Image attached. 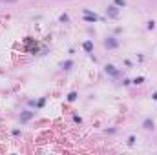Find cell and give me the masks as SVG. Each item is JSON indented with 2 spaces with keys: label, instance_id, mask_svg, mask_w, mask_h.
I'll use <instances>...</instances> for the list:
<instances>
[{
  "label": "cell",
  "instance_id": "cell-1",
  "mask_svg": "<svg viewBox=\"0 0 157 155\" xmlns=\"http://www.w3.org/2000/svg\"><path fill=\"white\" fill-rule=\"evenodd\" d=\"M84 20L86 22H97V20H99V17H97L95 13H91L90 9H84Z\"/></svg>",
  "mask_w": 157,
  "mask_h": 155
},
{
  "label": "cell",
  "instance_id": "cell-3",
  "mask_svg": "<svg viewBox=\"0 0 157 155\" xmlns=\"http://www.w3.org/2000/svg\"><path fill=\"white\" fill-rule=\"evenodd\" d=\"M33 115H35V111H22L20 113V122H28L29 119H33Z\"/></svg>",
  "mask_w": 157,
  "mask_h": 155
},
{
  "label": "cell",
  "instance_id": "cell-14",
  "mask_svg": "<svg viewBox=\"0 0 157 155\" xmlns=\"http://www.w3.org/2000/svg\"><path fill=\"white\" fill-rule=\"evenodd\" d=\"M2 2H17V0H2Z\"/></svg>",
  "mask_w": 157,
  "mask_h": 155
},
{
  "label": "cell",
  "instance_id": "cell-7",
  "mask_svg": "<svg viewBox=\"0 0 157 155\" xmlns=\"http://www.w3.org/2000/svg\"><path fill=\"white\" fill-rule=\"evenodd\" d=\"M82 48H84V49H86V51H88V53H90V51H91V49H93V44H91L90 40H86L84 44H82Z\"/></svg>",
  "mask_w": 157,
  "mask_h": 155
},
{
  "label": "cell",
  "instance_id": "cell-10",
  "mask_svg": "<svg viewBox=\"0 0 157 155\" xmlns=\"http://www.w3.org/2000/svg\"><path fill=\"white\" fill-rule=\"evenodd\" d=\"M75 99H77V93L75 91H71L70 95H68V101H75Z\"/></svg>",
  "mask_w": 157,
  "mask_h": 155
},
{
  "label": "cell",
  "instance_id": "cell-9",
  "mask_svg": "<svg viewBox=\"0 0 157 155\" xmlns=\"http://www.w3.org/2000/svg\"><path fill=\"white\" fill-rule=\"evenodd\" d=\"M115 6H119V7H124V6H126V2H124V0H115Z\"/></svg>",
  "mask_w": 157,
  "mask_h": 155
},
{
  "label": "cell",
  "instance_id": "cell-2",
  "mask_svg": "<svg viewBox=\"0 0 157 155\" xmlns=\"http://www.w3.org/2000/svg\"><path fill=\"white\" fill-rule=\"evenodd\" d=\"M106 15H108V17H110V18H119V9H117V6H110V7H108L106 9Z\"/></svg>",
  "mask_w": 157,
  "mask_h": 155
},
{
  "label": "cell",
  "instance_id": "cell-11",
  "mask_svg": "<svg viewBox=\"0 0 157 155\" xmlns=\"http://www.w3.org/2000/svg\"><path fill=\"white\" fill-rule=\"evenodd\" d=\"M143 81H144V79H143V77H137V79H135V81H134V84H143Z\"/></svg>",
  "mask_w": 157,
  "mask_h": 155
},
{
  "label": "cell",
  "instance_id": "cell-6",
  "mask_svg": "<svg viewBox=\"0 0 157 155\" xmlns=\"http://www.w3.org/2000/svg\"><path fill=\"white\" fill-rule=\"evenodd\" d=\"M143 126H144L146 130H154V121H150V119H146V121L143 122Z\"/></svg>",
  "mask_w": 157,
  "mask_h": 155
},
{
  "label": "cell",
  "instance_id": "cell-4",
  "mask_svg": "<svg viewBox=\"0 0 157 155\" xmlns=\"http://www.w3.org/2000/svg\"><path fill=\"white\" fill-rule=\"evenodd\" d=\"M106 71L111 75V77H119V71L115 69V66H106Z\"/></svg>",
  "mask_w": 157,
  "mask_h": 155
},
{
  "label": "cell",
  "instance_id": "cell-8",
  "mask_svg": "<svg viewBox=\"0 0 157 155\" xmlns=\"http://www.w3.org/2000/svg\"><path fill=\"white\" fill-rule=\"evenodd\" d=\"M71 66H73V62H71V60H66L64 64H62V68H64V69H70Z\"/></svg>",
  "mask_w": 157,
  "mask_h": 155
},
{
  "label": "cell",
  "instance_id": "cell-5",
  "mask_svg": "<svg viewBox=\"0 0 157 155\" xmlns=\"http://www.w3.org/2000/svg\"><path fill=\"white\" fill-rule=\"evenodd\" d=\"M104 46L106 48H117V40L115 38H108V40H104Z\"/></svg>",
  "mask_w": 157,
  "mask_h": 155
},
{
  "label": "cell",
  "instance_id": "cell-12",
  "mask_svg": "<svg viewBox=\"0 0 157 155\" xmlns=\"http://www.w3.org/2000/svg\"><path fill=\"white\" fill-rule=\"evenodd\" d=\"M155 28V22H148V29H154Z\"/></svg>",
  "mask_w": 157,
  "mask_h": 155
},
{
  "label": "cell",
  "instance_id": "cell-13",
  "mask_svg": "<svg viewBox=\"0 0 157 155\" xmlns=\"http://www.w3.org/2000/svg\"><path fill=\"white\" fill-rule=\"evenodd\" d=\"M152 99H154V101H157V91H155L154 95H152Z\"/></svg>",
  "mask_w": 157,
  "mask_h": 155
}]
</instances>
